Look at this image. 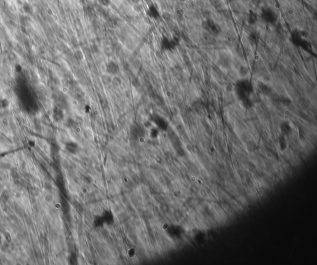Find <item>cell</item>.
Masks as SVG:
<instances>
[{"mask_svg":"<svg viewBox=\"0 0 317 265\" xmlns=\"http://www.w3.org/2000/svg\"><path fill=\"white\" fill-rule=\"evenodd\" d=\"M149 11L150 16L154 18H157L158 16H159V14H158V12L157 10L154 6H151L149 8Z\"/></svg>","mask_w":317,"mask_h":265,"instance_id":"2","label":"cell"},{"mask_svg":"<svg viewBox=\"0 0 317 265\" xmlns=\"http://www.w3.org/2000/svg\"><path fill=\"white\" fill-rule=\"evenodd\" d=\"M107 70L109 73L112 74H115L118 72L119 67L118 64L114 61H110L107 64Z\"/></svg>","mask_w":317,"mask_h":265,"instance_id":"1","label":"cell"},{"mask_svg":"<svg viewBox=\"0 0 317 265\" xmlns=\"http://www.w3.org/2000/svg\"><path fill=\"white\" fill-rule=\"evenodd\" d=\"M109 3H110L109 0H102L101 1V3L105 6L108 5L109 4Z\"/></svg>","mask_w":317,"mask_h":265,"instance_id":"3","label":"cell"}]
</instances>
